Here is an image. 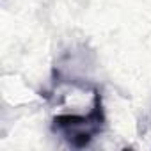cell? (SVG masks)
I'll return each mask as SVG.
<instances>
[{
    "label": "cell",
    "mask_w": 151,
    "mask_h": 151,
    "mask_svg": "<svg viewBox=\"0 0 151 151\" xmlns=\"http://www.w3.org/2000/svg\"><path fill=\"white\" fill-rule=\"evenodd\" d=\"M105 128V112L101 101L82 114H59L53 117L52 130L59 133L71 147H86Z\"/></svg>",
    "instance_id": "1"
}]
</instances>
